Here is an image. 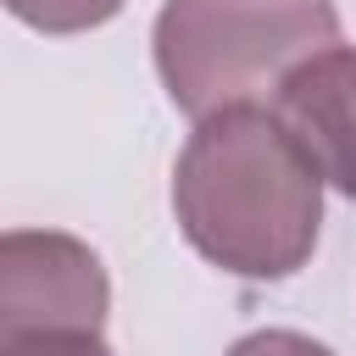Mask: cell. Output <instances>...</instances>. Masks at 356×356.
Returning <instances> with one entry per match:
<instances>
[{"mask_svg": "<svg viewBox=\"0 0 356 356\" xmlns=\"http://www.w3.org/2000/svg\"><path fill=\"white\" fill-rule=\"evenodd\" d=\"M172 217L211 267L278 284L317 250L323 178L273 106H222L172 161Z\"/></svg>", "mask_w": 356, "mask_h": 356, "instance_id": "obj_1", "label": "cell"}, {"mask_svg": "<svg viewBox=\"0 0 356 356\" xmlns=\"http://www.w3.org/2000/svg\"><path fill=\"white\" fill-rule=\"evenodd\" d=\"M339 44L334 0H167L150 28L161 89L195 122L261 106L289 67Z\"/></svg>", "mask_w": 356, "mask_h": 356, "instance_id": "obj_2", "label": "cell"}, {"mask_svg": "<svg viewBox=\"0 0 356 356\" xmlns=\"http://www.w3.org/2000/svg\"><path fill=\"white\" fill-rule=\"evenodd\" d=\"M111 278L100 256L61 228H6L0 239V339L100 334Z\"/></svg>", "mask_w": 356, "mask_h": 356, "instance_id": "obj_3", "label": "cell"}, {"mask_svg": "<svg viewBox=\"0 0 356 356\" xmlns=\"http://www.w3.org/2000/svg\"><path fill=\"white\" fill-rule=\"evenodd\" d=\"M273 111L328 189L356 200V50L328 44L284 72Z\"/></svg>", "mask_w": 356, "mask_h": 356, "instance_id": "obj_4", "label": "cell"}, {"mask_svg": "<svg viewBox=\"0 0 356 356\" xmlns=\"http://www.w3.org/2000/svg\"><path fill=\"white\" fill-rule=\"evenodd\" d=\"M128 0H6V11L39 33H89L111 22Z\"/></svg>", "mask_w": 356, "mask_h": 356, "instance_id": "obj_5", "label": "cell"}, {"mask_svg": "<svg viewBox=\"0 0 356 356\" xmlns=\"http://www.w3.org/2000/svg\"><path fill=\"white\" fill-rule=\"evenodd\" d=\"M0 356H111L100 334H22L0 339Z\"/></svg>", "mask_w": 356, "mask_h": 356, "instance_id": "obj_6", "label": "cell"}, {"mask_svg": "<svg viewBox=\"0 0 356 356\" xmlns=\"http://www.w3.org/2000/svg\"><path fill=\"white\" fill-rule=\"evenodd\" d=\"M228 356H334V350L323 339L300 334V328H256V334L234 339Z\"/></svg>", "mask_w": 356, "mask_h": 356, "instance_id": "obj_7", "label": "cell"}]
</instances>
